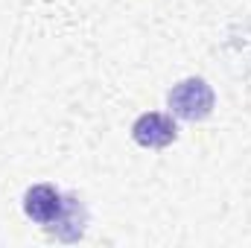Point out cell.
Instances as JSON below:
<instances>
[{
  "label": "cell",
  "mask_w": 251,
  "mask_h": 248,
  "mask_svg": "<svg viewBox=\"0 0 251 248\" xmlns=\"http://www.w3.org/2000/svg\"><path fill=\"white\" fill-rule=\"evenodd\" d=\"M131 137H134V143L143 146V149H167L170 143H176L178 128H176V120H173L170 114L146 111V114H140V117L134 120Z\"/></svg>",
  "instance_id": "7a4b0ae2"
},
{
  "label": "cell",
  "mask_w": 251,
  "mask_h": 248,
  "mask_svg": "<svg viewBox=\"0 0 251 248\" xmlns=\"http://www.w3.org/2000/svg\"><path fill=\"white\" fill-rule=\"evenodd\" d=\"M167 102H170V111H173L178 120L199 123V120L210 117L216 99H213V88H210L204 79L190 76V79H181L178 85H173Z\"/></svg>",
  "instance_id": "6da1fadb"
},
{
  "label": "cell",
  "mask_w": 251,
  "mask_h": 248,
  "mask_svg": "<svg viewBox=\"0 0 251 248\" xmlns=\"http://www.w3.org/2000/svg\"><path fill=\"white\" fill-rule=\"evenodd\" d=\"M67 196H62L53 184H35L24 193V213L38 225H56L64 213Z\"/></svg>",
  "instance_id": "3957f363"
}]
</instances>
